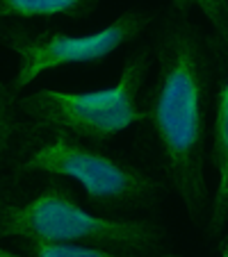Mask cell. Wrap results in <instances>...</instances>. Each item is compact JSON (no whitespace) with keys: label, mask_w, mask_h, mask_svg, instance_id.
Wrapping results in <instances>:
<instances>
[{"label":"cell","mask_w":228,"mask_h":257,"mask_svg":"<svg viewBox=\"0 0 228 257\" xmlns=\"http://www.w3.org/2000/svg\"><path fill=\"white\" fill-rule=\"evenodd\" d=\"M214 55L221 62V71L214 96V121L210 127L208 160L217 171V187L212 194L205 232L208 237L217 239L228 230V44L214 46Z\"/></svg>","instance_id":"obj_6"},{"label":"cell","mask_w":228,"mask_h":257,"mask_svg":"<svg viewBox=\"0 0 228 257\" xmlns=\"http://www.w3.org/2000/svg\"><path fill=\"white\" fill-rule=\"evenodd\" d=\"M25 200H0V239L105 248L128 255H156L167 241L162 225L141 218L98 216L78 203L64 178Z\"/></svg>","instance_id":"obj_3"},{"label":"cell","mask_w":228,"mask_h":257,"mask_svg":"<svg viewBox=\"0 0 228 257\" xmlns=\"http://www.w3.org/2000/svg\"><path fill=\"white\" fill-rule=\"evenodd\" d=\"M23 252L28 257H180L176 252H156V255H128L114 252L105 248L89 246H62V243H44V241H23Z\"/></svg>","instance_id":"obj_10"},{"label":"cell","mask_w":228,"mask_h":257,"mask_svg":"<svg viewBox=\"0 0 228 257\" xmlns=\"http://www.w3.org/2000/svg\"><path fill=\"white\" fill-rule=\"evenodd\" d=\"M153 62V48L141 46L126 57L117 84L83 93L39 89L19 98V112L34 125L55 127L94 144L110 141L148 121L139 93Z\"/></svg>","instance_id":"obj_4"},{"label":"cell","mask_w":228,"mask_h":257,"mask_svg":"<svg viewBox=\"0 0 228 257\" xmlns=\"http://www.w3.org/2000/svg\"><path fill=\"white\" fill-rule=\"evenodd\" d=\"M153 57L156 80L144 107L158 160L189 221L208 223L212 205L205 178L208 112L217 57L212 37L174 12L160 23Z\"/></svg>","instance_id":"obj_1"},{"label":"cell","mask_w":228,"mask_h":257,"mask_svg":"<svg viewBox=\"0 0 228 257\" xmlns=\"http://www.w3.org/2000/svg\"><path fill=\"white\" fill-rule=\"evenodd\" d=\"M19 114V93L10 84L0 82V171L10 166L16 139L23 127Z\"/></svg>","instance_id":"obj_8"},{"label":"cell","mask_w":228,"mask_h":257,"mask_svg":"<svg viewBox=\"0 0 228 257\" xmlns=\"http://www.w3.org/2000/svg\"><path fill=\"white\" fill-rule=\"evenodd\" d=\"M178 16L189 19V12L199 10L212 28V44H228V0H169Z\"/></svg>","instance_id":"obj_9"},{"label":"cell","mask_w":228,"mask_h":257,"mask_svg":"<svg viewBox=\"0 0 228 257\" xmlns=\"http://www.w3.org/2000/svg\"><path fill=\"white\" fill-rule=\"evenodd\" d=\"M219 239H221L219 241V257H228V230Z\"/></svg>","instance_id":"obj_11"},{"label":"cell","mask_w":228,"mask_h":257,"mask_svg":"<svg viewBox=\"0 0 228 257\" xmlns=\"http://www.w3.org/2000/svg\"><path fill=\"white\" fill-rule=\"evenodd\" d=\"M21 127L10 166L19 175L44 173L78 182L98 209H146L158 205L165 185L132 162L55 127Z\"/></svg>","instance_id":"obj_2"},{"label":"cell","mask_w":228,"mask_h":257,"mask_svg":"<svg viewBox=\"0 0 228 257\" xmlns=\"http://www.w3.org/2000/svg\"><path fill=\"white\" fill-rule=\"evenodd\" d=\"M153 16L146 12H123L103 30L89 34H66L62 30L32 32L21 23H0V44L19 59L10 87L16 93L28 89L46 71L71 64H101L110 55L132 44L148 30Z\"/></svg>","instance_id":"obj_5"},{"label":"cell","mask_w":228,"mask_h":257,"mask_svg":"<svg viewBox=\"0 0 228 257\" xmlns=\"http://www.w3.org/2000/svg\"><path fill=\"white\" fill-rule=\"evenodd\" d=\"M0 257H19V252L10 250V248H5L3 243H0Z\"/></svg>","instance_id":"obj_12"},{"label":"cell","mask_w":228,"mask_h":257,"mask_svg":"<svg viewBox=\"0 0 228 257\" xmlns=\"http://www.w3.org/2000/svg\"><path fill=\"white\" fill-rule=\"evenodd\" d=\"M101 0H0V23H23L34 19H87Z\"/></svg>","instance_id":"obj_7"}]
</instances>
